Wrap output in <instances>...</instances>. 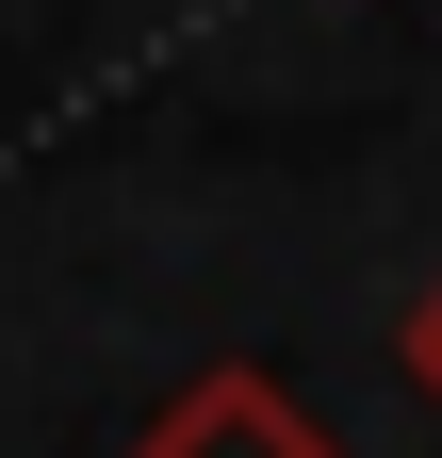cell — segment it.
Masks as SVG:
<instances>
[{
  "label": "cell",
  "mask_w": 442,
  "mask_h": 458,
  "mask_svg": "<svg viewBox=\"0 0 442 458\" xmlns=\"http://www.w3.org/2000/svg\"><path fill=\"white\" fill-rule=\"evenodd\" d=\"M132 458H344V442H327V426H311L262 360H213V377H197V393H181V410H164Z\"/></svg>",
  "instance_id": "6da1fadb"
},
{
  "label": "cell",
  "mask_w": 442,
  "mask_h": 458,
  "mask_svg": "<svg viewBox=\"0 0 442 458\" xmlns=\"http://www.w3.org/2000/svg\"><path fill=\"white\" fill-rule=\"evenodd\" d=\"M394 360H410V393H426V410H442V278H426V295H410V344H394Z\"/></svg>",
  "instance_id": "7a4b0ae2"
}]
</instances>
